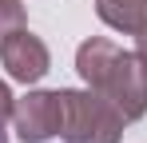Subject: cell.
<instances>
[{
  "instance_id": "cell-1",
  "label": "cell",
  "mask_w": 147,
  "mask_h": 143,
  "mask_svg": "<svg viewBox=\"0 0 147 143\" xmlns=\"http://www.w3.org/2000/svg\"><path fill=\"white\" fill-rule=\"evenodd\" d=\"M76 72L92 92L107 95L127 115V123L147 115V64L139 60V52H123L119 44L92 36L76 52Z\"/></svg>"
},
{
  "instance_id": "cell-2",
  "label": "cell",
  "mask_w": 147,
  "mask_h": 143,
  "mask_svg": "<svg viewBox=\"0 0 147 143\" xmlns=\"http://www.w3.org/2000/svg\"><path fill=\"white\" fill-rule=\"evenodd\" d=\"M60 99H64V123H60V139L64 143H119L127 115L107 95L92 92V88L88 92L64 88Z\"/></svg>"
},
{
  "instance_id": "cell-3",
  "label": "cell",
  "mask_w": 147,
  "mask_h": 143,
  "mask_svg": "<svg viewBox=\"0 0 147 143\" xmlns=\"http://www.w3.org/2000/svg\"><path fill=\"white\" fill-rule=\"evenodd\" d=\"M12 123L24 143H48L52 135H60V123H64L60 92H28L24 99H16Z\"/></svg>"
},
{
  "instance_id": "cell-4",
  "label": "cell",
  "mask_w": 147,
  "mask_h": 143,
  "mask_svg": "<svg viewBox=\"0 0 147 143\" xmlns=\"http://www.w3.org/2000/svg\"><path fill=\"white\" fill-rule=\"evenodd\" d=\"M0 64L8 68V76L16 84H36V80L48 76L52 56H48V48H44L40 36H32L28 28H20L8 40H0Z\"/></svg>"
},
{
  "instance_id": "cell-5",
  "label": "cell",
  "mask_w": 147,
  "mask_h": 143,
  "mask_svg": "<svg viewBox=\"0 0 147 143\" xmlns=\"http://www.w3.org/2000/svg\"><path fill=\"white\" fill-rule=\"evenodd\" d=\"M96 12L107 28L135 36L147 28V0H96Z\"/></svg>"
},
{
  "instance_id": "cell-6",
  "label": "cell",
  "mask_w": 147,
  "mask_h": 143,
  "mask_svg": "<svg viewBox=\"0 0 147 143\" xmlns=\"http://www.w3.org/2000/svg\"><path fill=\"white\" fill-rule=\"evenodd\" d=\"M28 28V16H24V4L20 0H0V40H8L12 32Z\"/></svg>"
},
{
  "instance_id": "cell-7",
  "label": "cell",
  "mask_w": 147,
  "mask_h": 143,
  "mask_svg": "<svg viewBox=\"0 0 147 143\" xmlns=\"http://www.w3.org/2000/svg\"><path fill=\"white\" fill-rule=\"evenodd\" d=\"M12 107H16V95L8 92V84L0 80V119H12Z\"/></svg>"
},
{
  "instance_id": "cell-8",
  "label": "cell",
  "mask_w": 147,
  "mask_h": 143,
  "mask_svg": "<svg viewBox=\"0 0 147 143\" xmlns=\"http://www.w3.org/2000/svg\"><path fill=\"white\" fill-rule=\"evenodd\" d=\"M135 52H139V60L147 64V28H143V32H135Z\"/></svg>"
},
{
  "instance_id": "cell-9",
  "label": "cell",
  "mask_w": 147,
  "mask_h": 143,
  "mask_svg": "<svg viewBox=\"0 0 147 143\" xmlns=\"http://www.w3.org/2000/svg\"><path fill=\"white\" fill-rule=\"evenodd\" d=\"M0 143H8V131H4V119H0Z\"/></svg>"
}]
</instances>
